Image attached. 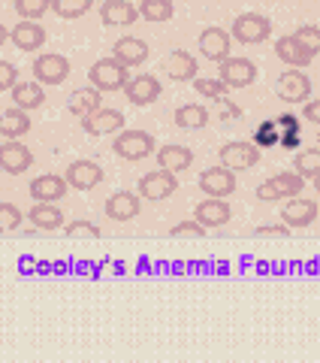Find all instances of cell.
I'll list each match as a JSON object with an SVG mask.
<instances>
[{"instance_id": "obj_26", "label": "cell", "mask_w": 320, "mask_h": 363, "mask_svg": "<svg viewBox=\"0 0 320 363\" xmlns=\"http://www.w3.org/2000/svg\"><path fill=\"white\" fill-rule=\"evenodd\" d=\"M275 55H278V61H284L287 67H299V70H305V67L314 61V55L308 52L305 45L293 37V33H290V37H281L275 43Z\"/></svg>"}, {"instance_id": "obj_28", "label": "cell", "mask_w": 320, "mask_h": 363, "mask_svg": "<svg viewBox=\"0 0 320 363\" xmlns=\"http://www.w3.org/2000/svg\"><path fill=\"white\" fill-rule=\"evenodd\" d=\"M30 130V116L25 109H6V112H0V136H6V140H21Z\"/></svg>"}, {"instance_id": "obj_34", "label": "cell", "mask_w": 320, "mask_h": 363, "mask_svg": "<svg viewBox=\"0 0 320 363\" xmlns=\"http://www.w3.org/2000/svg\"><path fill=\"white\" fill-rule=\"evenodd\" d=\"M13 9L18 13V18L37 21L52 9V0H13Z\"/></svg>"}, {"instance_id": "obj_31", "label": "cell", "mask_w": 320, "mask_h": 363, "mask_svg": "<svg viewBox=\"0 0 320 363\" xmlns=\"http://www.w3.org/2000/svg\"><path fill=\"white\" fill-rule=\"evenodd\" d=\"M176 13L173 0H142L139 4V18L152 21V25H164V21H169Z\"/></svg>"}, {"instance_id": "obj_36", "label": "cell", "mask_w": 320, "mask_h": 363, "mask_svg": "<svg viewBox=\"0 0 320 363\" xmlns=\"http://www.w3.org/2000/svg\"><path fill=\"white\" fill-rule=\"evenodd\" d=\"M21 221H25V212L16 203H0V230H18Z\"/></svg>"}, {"instance_id": "obj_42", "label": "cell", "mask_w": 320, "mask_h": 363, "mask_svg": "<svg viewBox=\"0 0 320 363\" xmlns=\"http://www.w3.org/2000/svg\"><path fill=\"white\" fill-rule=\"evenodd\" d=\"M218 104L224 106V116H221V124H227V128H230V124H239V121H242V109H239V106H233L230 104V100H227V94L218 100Z\"/></svg>"}, {"instance_id": "obj_25", "label": "cell", "mask_w": 320, "mask_h": 363, "mask_svg": "<svg viewBox=\"0 0 320 363\" xmlns=\"http://www.w3.org/2000/svg\"><path fill=\"white\" fill-rule=\"evenodd\" d=\"M112 58H118L124 67H139L148 61V43L139 37H121L112 45Z\"/></svg>"}, {"instance_id": "obj_37", "label": "cell", "mask_w": 320, "mask_h": 363, "mask_svg": "<svg viewBox=\"0 0 320 363\" xmlns=\"http://www.w3.org/2000/svg\"><path fill=\"white\" fill-rule=\"evenodd\" d=\"M293 37L299 40L312 55H320V28L317 25H299L293 30Z\"/></svg>"}, {"instance_id": "obj_15", "label": "cell", "mask_w": 320, "mask_h": 363, "mask_svg": "<svg viewBox=\"0 0 320 363\" xmlns=\"http://www.w3.org/2000/svg\"><path fill=\"white\" fill-rule=\"evenodd\" d=\"M33 164V152L28 145H21L18 140H6L0 143V169L9 176H21L25 169H30Z\"/></svg>"}, {"instance_id": "obj_10", "label": "cell", "mask_w": 320, "mask_h": 363, "mask_svg": "<svg viewBox=\"0 0 320 363\" xmlns=\"http://www.w3.org/2000/svg\"><path fill=\"white\" fill-rule=\"evenodd\" d=\"M176 191H178V179H176V173H169V169H164V167H157V169H152V173H145L139 179V194L145 200L160 203V200L173 197Z\"/></svg>"}, {"instance_id": "obj_33", "label": "cell", "mask_w": 320, "mask_h": 363, "mask_svg": "<svg viewBox=\"0 0 320 363\" xmlns=\"http://www.w3.org/2000/svg\"><path fill=\"white\" fill-rule=\"evenodd\" d=\"M94 0H52V13L58 18H82Z\"/></svg>"}, {"instance_id": "obj_40", "label": "cell", "mask_w": 320, "mask_h": 363, "mask_svg": "<svg viewBox=\"0 0 320 363\" xmlns=\"http://www.w3.org/2000/svg\"><path fill=\"white\" fill-rule=\"evenodd\" d=\"M169 233H173L176 240H181V236H193V240H202V236L209 233V230H205V227H202L197 218H190V221H178Z\"/></svg>"}, {"instance_id": "obj_24", "label": "cell", "mask_w": 320, "mask_h": 363, "mask_svg": "<svg viewBox=\"0 0 320 363\" xmlns=\"http://www.w3.org/2000/svg\"><path fill=\"white\" fill-rule=\"evenodd\" d=\"M100 106H103V91L94 88V85H82V88H76L73 94L67 97V109H70L73 116H79V118L97 112Z\"/></svg>"}, {"instance_id": "obj_49", "label": "cell", "mask_w": 320, "mask_h": 363, "mask_svg": "<svg viewBox=\"0 0 320 363\" xmlns=\"http://www.w3.org/2000/svg\"><path fill=\"white\" fill-rule=\"evenodd\" d=\"M317 143H320V133H317Z\"/></svg>"}, {"instance_id": "obj_48", "label": "cell", "mask_w": 320, "mask_h": 363, "mask_svg": "<svg viewBox=\"0 0 320 363\" xmlns=\"http://www.w3.org/2000/svg\"><path fill=\"white\" fill-rule=\"evenodd\" d=\"M314 191H317V194H320V176H314Z\"/></svg>"}, {"instance_id": "obj_45", "label": "cell", "mask_w": 320, "mask_h": 363, "mask_svg": "<svg viewBox=\"0 0 320 363\" xmlns=\"http://www.w3.org/2000/svg\"><path fill=\"white\" fill-rule=\"evenodd\" d=\"M305 121L320 124V97L317 100H308V104H305Z\"/></svg>"}, {"instance_id": "obj_11", "label": "cell", "mask_w": 320, "mask_h": 363, "mask_svg": "<svg viewBox=\"0 0 320 363\" xmlns=\"http://www.w3.org/2000/svg\"><path fill=\"white\" fill-rule=\"evenodd\" d=\"M200 191L209 197H230L236 194V173L233 169H227L224 164L221 167H209L200 173Z\"/></svg>"}, {"instance_id": "obj_29", "label": "cell", "mask_w": 320, "mask_h": 363, "mask_svg": "<svg viewBox=\"0 0 320 363\" xmlns=\"http://www.w3.org/2000/svg\"><path fill=\"white\" fill-rule=\"evenodd\" d=\"M13 100H16L18 109L30 112V109H40L45 104V91H42V85L37 82V79H33V82H16L13 85Z\"/></svg>"}, {"instance_id": "obj_46", "label": "cell", "mask_w": 320, "mask_h": 363, "mask_svg": "<svg viewBox=\"0 0 320 363\" xmlns=\"http://www.w3.org/2000/svg\"><path fill=\"white\" fill-rule=\"evenodd\" d=\"M281 149H296L299 145V133H281Z\"/></svg>"}, {"instance_id": "obj_38", "label": "cell", "mask_w": 320, "mask_h": 363, "mask_svg": "<svg viewBox=\"0 0 320 363\" xmlns=\"http://www.w3.org/2000/svg\"><path fill=\"white\" fill-rule=\"evenodd\" d=\"M64 233L70 236V240H76V236H88V240H97V236H100V224L88 221V218H76V221H70V224L64 227Z\"/></svg>"}, {"instance_id": "obj_14", "label": "cell", "mask_w": 320, "mask_h": 363, "mask_svg": "<svg viewBox=\"0 0 320 363\" xmlns=\"http://www.w3.org/2000/svg\"><path fill=\"white\" fill-rule=\"evenodd\" d=\"M82 130L88 136H109V133H121L124 130V112L121 109H97L91 116L82 118Z\"/></svg>"}, {"instance_id": "obj_20", "label": "cell", "mask_w": 320, "mask_h": 363, "mask_svg": "<svg viewBox=\"0 0 320 363\" xmlns=\"http://www.w3.org/2000/svg\"><path fill=\"white\" fill-rule=\"evenodd\" d=\"M164 73L169 79H176V82H193L197 73H200V67H197V58H193L190 52L173 49L166 55V61H164Z\"/></svg>"}, {"instance_id": "obj_32", "label": "cell", "mask_w": 320, "mask_h": 363, "mask_svg": "<svg viewBox=\"0 0 320 363\" xmlns=\"http://www.w3.org/2000/svg\"><path fill=\"white\" fill-rule=\"evenodd\" d=\"M293 173H299L302 179L320 176V149H305L293 155Z\"/></svg>"}, {"instance_id": "obj_6", "label": "cell", "mask_w": 320, "mask_h": 363, "mask_svg": "<svg viewBox=\"0 0 320 363\" xmlns=\"http://www.w3.org/2000/svg\"><path fill=\"white\" fill-rule=\"evenodd\" d=\"M218 79L227 85V88H248V85H254L257 82V64L251 61V58H224L218 64Z\"/></svg>"}, {"instance_id": "obj_2", "label": "cell", "mask_w": 320, "mask_h": 363, "mask_svg": "<svg viewBox=\"0 0 320 363\" xmlns=\"http://www.w3.org/2000/svg\"><path fill=\"white\" fill-rule=\"evenodd\" d=\"M230 37L236 43H242V45L266 43L272 37V21H269V16H263V13H242V16L233 18Z\"/></svg>"}, {"instance_id": "obj_4", "label": "cell", "mask_w": 320, "mask_h": 363, "mask_svg": "<svg viewBox=\"0 0 320 363\" xmlns=\"http://www.w3.org/2000/svg\"><path fill=\"white\" fill-rule=\"evenodd\" d=\"M312 76L299 67H290L287 73H281L275 79V94L284 100V104H308V97H312Z\"/></svg>"}, {"instance_id": "obj_35", "label": "cell", "mask_w": 320, "mask_h": 363, "mask_svg": "<svg viewBox=\"0 0 320 363\" xmlns=\"http://www.w3.org/2000/svg\"><path fill=\"white\" fill-rule=\"evenodd\" d=\"M281 143V133L275 128V118H269V121H263L260 128H254V145L257 149H272V145H278Z\"/></svg>"}, {"instance_id": "obj_44", "label": "cell", "mask_w": 320, "mask_h": 363, "mask_svg": "<svg viewBox=\"0 0 320 363\" xmlns=\"http://www.w3.org/2000/svg\"><path fill=\"white\" fill-rule=\"evenodd\" d=\"M290 233V227L287 224H260V227H254V236H287Z\"/></svg>"}, {"instance_id": "obj_21", "label": "cell", "mask_w": 320, "mask_h": 363, "mask_svg": "<svg viewBox=\"0 0 320 363\" xmlns=\"http://www.w3.org/2000/svg\"><path fill=\"white\" fill-rule=\"evenodd\" d=\"M103 209H106L112 221H133L142 209V200H139V194H133V191H115Z\"/></svg>"}, {"instance_id": "obj_39", "label": "cell", "mask_w": 320, "mask_h": 363, "mask_svg": "<svg viewBox=\"0 0 320 363\" xmlns=\"http://www.w3.org/2000/svg\"><path fill=\"white\" fill-rule=\"evenodd\" d=\"M193 88H197L200 97H209V100H221L227 94V85L221 79H193Z\"/></svg>"}, {"instance_id": "obj_9", "label": "cell", "mask_w": 320, "mask_h": 363, "mask_svg": "<svg viewBox=\"0 0 320 363\" xmlns=\"http://www.w3.org/2000/svg\"><path fill=\"white\" fill-rule=\"evenodd\" d=\"M160 94H164V85H160V79L154 73H136L124 85V97L133 106H152L154 100H160Z\"/></svg>"}, {"instance_id": "obj_8", "label": "cell", "mask_w": 320, "mask_h": 363, "mask_svg": "<svg viewBox=\"0 0 320 363\" xmlns=\"http://www.w3.org/2000/svg\"><path fill=\"white\" fill-rule=\"evenodd\" d=\"M33 79L40 85H61L67 76H70V61L58 52H42L40 58H33Z\"/></svg>"}, {"instance_id": "obj_43", "label": "cell", "mask_w": 320, "mask_h": 363, "mask_svg": "<svg viewBox=\"0 0 320 363\" xmlns=\"http://www.w3.org/2000/svg\"><path fill=\"white\" fill-rule=\"evenodd\" d=\"M275 128H278V133H302V124H299V118L296 116H278L275 118Z\"/></svg>"}, {"instance_id": "obj_7", "label": "cell", "mask_w": 320, "mask_h": 363, "mask_svg": "<svg viewBox=\"0 0 320 363\" xmlns=\"http://www.w3.org/2000/svg\"><path fill=\"white\" fill-rule=\"evenodd\" d=\"M221 164L233 173H245V169H254L260 164V149L254 143H245V140H233L221 145Z\"/></svg>"}, {"instance_id": "obj_13", "label": "cell", "mask_w": 320, "mask_h": 363, "mask_svg": "<svg viewBox=\"0 0 320 363\" xmlns=\"http://www.w3.org/2000/svg\"><path fill=\"white\" fill-rule=\"evenodd\" d=\"M193 218H197L205 230H218V227H224L233 218V209H230V203H227V197H205L200 206L193 209Z\"/></svg>"}, {"instance_id": "obj_47", "label": "cell", "mask_w": 320, "mask_h": 363, "mask_svg": "<svg viewBox=\"0 0 320 363\" xmlns=\"http://www.w3.org/2000/svg\"><path fill=\"white\" fill-rule=\"evenodd\" d=\"M6 40H9V30H6V28H4V25H0V45H4V43H6Z\"/></svg>"}, {"instance_id": "obj_27", "label": "cell", "mask_w": 320, "mask_h": 363, "mask_svg": "<svg viewBox=\"0 0 320 363\" xmlns=\"http://www.w3.org/2000/svg\"><path fill=\"white\" fill-rule=\"evenodd\" d=\"M25 218L37 230H58V227H64V212L58 209V203H37Z\"/></svg>"}, {"instance_id": "obj_23", "label": "cell", "mask_w": 320, "mask_h": 363, "mask_svg": "<svg viewBox=\"0 0 320 363\" xmlns=\"http://www.w3.org/2000/svg\"><path fill=\"white\" fill-rule=\"evenodd\" d=\"M154 155H157V167L169 169V173H181V169H188V167L193 164L190 145H181V143H166V145H160Z\"/></svg>"}, {"instance_id": "obj_17", "label": "cell", "mask_w": 320, "mask_h": 363, "mask_svg": "<svg viewBox=\"0 0 320 363\" xmlns=\"http://www.w3.org/2000/svg\"><path fill=\"white\" fill-rule=\"evenodd\" d=\"M320 215V206L314 200H305V197H290V203L281 209V221L287 227H296V230H305L312 227L314 218Z\"/></svg>"}, {"instance_id": "obj_16", "label": "cell", "mask_w": 320, "mask_h": 363, "mask_svg": "<svg viewBox=\"0 0 320 363\" xmlns=\"http://www.w3.org/2000/svg\"><path fill=\"white\" fill-rule=\"evenodd\" d=\"M30 197L37 203H61L67 197V191H70V185H67L64 176H55V173H42L30 182Z\"/></svg>"}, {"instance_id": "obj_50", "label": "cell", "mask_w": 320, "mask_h": 363, "mask_svg": "<svg viewBox=\"0 0 320 363\" xmlns=\"http://www.w3.org/2000/svg\"><path fill=\"white\" fill-rule=\"evenodd\" d=\"M0 233H4V230H0Z\"/></svg>"}, {"instance_id": "obj_41", "label": "cell", "mask_w": 320, "mask_h": 363, "mask_svg": "<svg viewBox=\"0 0 320 363\" xmlns=\"http://www.w3.org/2000/svg\"><path fill=\"white\" fill-rule=\"evenodd\" d=\"M16 82H18V67L9 61H0V91H13Z\"/></svg>"}, {"instance_id": "obj_30", "label": "cell", "mask_w": 320, "mask_h": 363, "mask_svg": "<svg viewBox=\"0 0 320 363\" xmlns=\"http://www.w3.org/2000/svg\"><path fill=\"white\" fill-rule=\"evenodd\" d=\"M176 124L181 130H202L209 124V109L202 104H185L176 109Z\"/></svg>"}, {"instance_id": "obj_12", "label": "cell", "mask_w": 320, "mask_h": 363, "mask_svg": "<svg viewBox=\"0 0 320 363\" xmlns=\"http://www.w3.org/2000/svg\"><path fill=\"white\" fill-rule=\"evenodd\" d=\"M197 49L205 61L221 64L224 58H230V30L224 28H205L197 40Z\"/></svg>"}, {"instance_id": "obj_18", "label": "cell", "mask_w": 320, "mask_h": 363, "mask_svg": "<svg viewBox=\"0 0 320 363\" xmlns=\"http://www.w3.org/2000/svg\"><path fill=\"white\" fill-rule=\"evenodd\" d=\"M64 179H67V185L76 188V191H91L103 182V167L97 161H73L67 167Z\"/></svg>"}, {"instance_id": "obj_1", "label": "cell", "mask_w": 320, "mask_h": 363, "mask_svg": "<svg viewBox=\"0 0 320 363\" xmlns=\"http://www.w3.org/2000/svg\"><path fill=\"white\" fill-rule=\"evenodd\" d=\"M130 67H124L118 58H100V61H94V67L88 70V79H91V85L94 88H100L103 94L106 91H124V85L130 82Z\"/></svg>"}, {"instance_id": "obj_3", "label": "cell", "mask_w": 320, "mask_h": 363, "mask_svg": "<svg viewBox=\"0 0 320 363\" xmlns=\"http://www.w3.org/2000/svg\"><path fill=\"white\" fill-rule=\"evenodd\" d=\"M112 152L124 161H145L157 152V143L148 130H121L115 140H112Z\"/></svg>"}, {"instance_id": "obj_22", "label": "cell", "mask_w": 320, "mask_h": 363, "mask_svg": "<svg viewBox=\"0 0 320 363\" xmlns=\"http://www.w3.org/2000/svg\"><path fill=\"white\" fill-rule=\"evenodd\" d=\"M9 40H13L16 49H21V52H37L45 45V28L30 18H21L18 25L9 30Z\"/></svg>"}, {"instance_id": "obj_19", "label": "cell", "mask_w": 320, "mask_h": 363, "mask_svg": "<svg viewBox=\"0 0 320 363\" xmlns=\"http://www.w3.org/2000/svg\"><path fill=\"white\" fill-rule=\"evenodd\" d=\"M139 18V6H133L130 0H103L100 6V21L106 28H127Z\"/></svg>"}, {"instance_id": "obj_5", "label": "cell", "mask_w": 320, "mask_h": 363, "mask_svg": "<svg viewBox=\"0 0 320 363\" xmlns=\"http://www.w3.org/2000/svg\"><path fill=\"white\" fill-rule=\"evenodd\" d=\"M305 188V179L293 169H284V173H275L272 179H266L263 185H257V200L263 203H272V200H281V197H296L302 194Z\"/></svg>"}]
</instances>
